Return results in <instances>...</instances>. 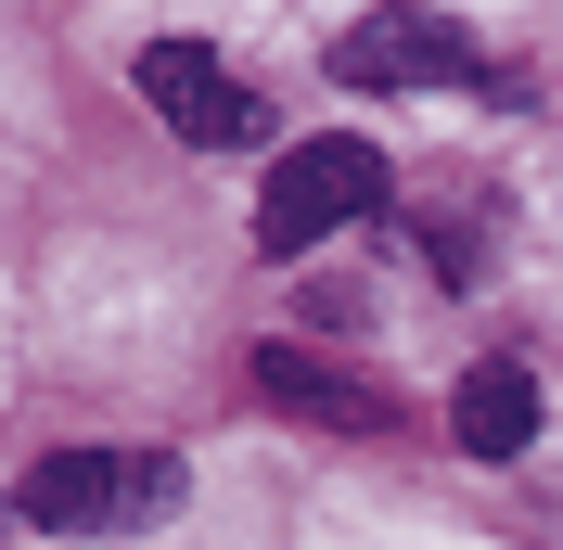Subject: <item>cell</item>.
<instances>
[{"mask_svg":"<svg viewBox=\"0 0 563 550\" xmlns=\"http://www.w3.org/2000/svg\"><path fill=\"white\" fill-rule=\"evenodd\" d=\"M141 103L167 116L179 141H269V103L218 65L206 38H154V52H141Z\"/></svg>","mask_w":563,"mask_h":550,"instance_id":"3","label":"cell"},{"mask_svg":"<svg viewBox=\"0 0 563 550\" xmlns=\"http://www.w3.org/2000/svg\"><path fill=\"white\" fill-rule=\"evenodd\" d=\"M256 384H269L282 410H308V422H333V436H372V422H385V397H372V384L358 372H333V359H320V345H256Z\"/></svg>","mask_w":563,"mask_h":550,"instance_id":"6","label":"cell"},{"mask_svg":"<svg viewBox=\"0 0 563 550\" xmlns=\"http://www.w3.org/2000/svg\"><path fill=\"white\" fill-rule=\"evenodd\" d=\"M13 513L52 525V538H129V525H167L179 513V461L167 448H52Z\"/></svg>","mask_w":563,"mask_h":550,"instance_id":"1","label":"cell"},{"mask_svg":"<svg viewBox=\"0 0 563 550\" xmlns=\"http://www.w3.org/2000/svg\"><path fill=\"white\" fill-rule=\"evenodd\" d=\"M333 77L346 90H422V77H487V52L435 13H372V26L333 38Z\"/></svg>","mask_w":563,"mask_h":550,"instance_id":"4","label":"cell"},{"mask_svg":"<svg viewBox=\"0 0 563 550\" xmlns=\"http://www.w3.org/2000/svg\"><path fill=\"white\" fill-rule=\"evenodd\" d=\"M449 436L474 448V461H526V436H538V372H526V359H474L461 397H449Z\"/></svg>","mask_w":563,"mask_h":550,"instance_id":"5","label":"cell"},{"mask_svg":"<svg viewBox=\"0 0 563 550\" xmlns=\"http://www.w3.org/2000/svg\"><path fill=\"white\" fill-rule=\"evenodd\" d=\"M372 206H385V154L346 141V129H320V141H295V154L269 167L256 243H269V256H308V243H333L346 218H372Z\"/></svg>","mask_w":563,"mask_h":550,"instance_id":"2","label":"cell"},{"mask_svg":"<svg viewBox=\"0 0 563 550\" xmlns=\"http://www.w3.org/2000/svg\"><path fill=\"white\" fill-rule=\"evenodd\" d=\"M0 525H13V513H0Z\"/></svg>","mask_w":563,"mask_h":550,"instance_id":"7","label":"cell"}]
</instances>
